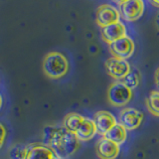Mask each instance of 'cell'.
<instances>
[{
    "mask_svg": "<svg viewBox=\"0 0 159 159\" xmlns=\"http://www.w3.org/2000/svg\"><path fill=\"white\" fill-rule=\"evenodd\" d=\"M63 126L73 132L80 141H89L96 136L98 129L93 119L84 117L82 114L71 112L64 118Z\"/></svg>",
    "mask_w": 159,
    "mask_h": 159,
    "instance_id": "2",
    "label": "cell"
},
{
    "mask_svg": "<svg viewBox=\"0 0 159 159\" xmlns=\"http://www.w3.org/2000/svg\"><path fill=\"white\" fill-rule=\"evenodd\" d=\"M102 40L108 45L117 41L123 37H126V27L120 21L102 28Z\"/></svg>",
    "mask_w": 159,
    "mask_h": 159,
    "instance_id": "12",
    "label": "cell"
},
{
    "mask_svg": "<svg viewBox=\"0 0 159 159\" xmlns=\"http://www.w3.org/2000/svg\"><path fill=\"white\" fill-rule=\"evenodd\" d=\"M155 26L159 30V12L156 14V17H155Z\"/></svg>",
    "mask_w": 159,
    "mask_h": 159,
    "instance_id": "21",
    "label": "cell"
},
{
    "mask_svg": "<svg viewBox=\"0 0 159 159\" xmlns=\"http://www.w3.org/2000/svg\"><path fill=\"white\" fill-rule=\"evenodd\" d=\"M144 114L142 111L133 107L123 108L119 112L118 123H120L127 129V131H131L138 128L143 121Z\"/></svg>",
    "mask_w": 159,
    "mask_h": 159,
    "instance_id": "6",
    "label": "cell"
},
{
    "mask_svg": "<svg viewBox=\"0 0 159 159\" xmlns=\"http://www.w3.org/2000/svg\"><path fill=\"white\" fill-rule=\"evenodd\" d=\"M6 134H7L6 128H5V126L0 122V148L3 146L5 138H6Z\"/></svg>",
    "mask_w": 159,
    "mask_h": 159,
    "instance_id": "18",
    "label": "cell"
},
{
    "mask_svg": "<svg viewBox=\"0 0 159 159\" xmlns=\"http://www.w3.org/2000/svg\"><path fill=\"white\" fill-rule=\"evenodd\" d=\"M104 137L116 142L118 145H121L127 138V129L120 123H117L104 135Z\"/></svg>",
    "mask_w": 159,
    "mask_h": 159,
    "instance_id": "14",
    "label": "cell"
},
{
    "mask_svg": "<svg viewBox=\"0 0 159 159\" xmlns=\"http://www.w3.org/2000/svg\"><path fill=\"white\" fill-rule=\"evenodd\" d=\"M154 81H155V84H156V87L159 89V68L155 71V75H154Z\"/></svg>",
    "mask_w": 159,
    "mask_h": 159,
    "instance_id": "19",
    "label": "cell"
},
{
    "mask_svg": "<svg viewBox=\"0 0 159 159\" xmlns=\"http://www.w3.org/2000/svg\"><path fill=\"white\" fill-rule=\"evenodd\" d=\"M121 82L128 87L130 89H135L140 83V74L136 70H131L129 74H127L125 77L121 80Z\"/></svg>",
    "mask_w": 159,
    "mask_h": 159,
    "instance_id": "16",
    "label": "cell"
},
{
    "mask_svg": "<svg viewBox=\"0 0 159 159\" xmlns=\"http://www.w3.org/2000/svg\"><path fill=\"white\" fill-rule=\"evenodd\" d=\"M94 123L98 129V133L104 136L111 129L118 123L116 116L111 112L107 111H99L94 114Z\"/></svg>",
    "mask_w": 159,
    "mask_h": 159,
    "instance_id": "11",
    "label": "cell"
},
{
    "mask_svg": "<svg viewBox=\"0 0 159 159\" xmlns=\"http://www.w3.org/2000/svg\"><path fill=\"white\" fill-rule=\"evenodd\" d=\"M44 144L48 145L60 159H68L81 147V141L65 126L48 125L43 131Z\"/></svg>",
    "mask_w": 159,
    "mask_h": 159,
    "instance_id": "1",
    "label": "cell"
},
{
    "mask_svg": "<svg viewBox=\"0 0 159 159\" xmlns=\"http://www.w3.org/2000/svg\"><path fill=\"white\" fill-rule=\"evenodd\" d=\"M28 146H24L22 144H15L9 150L10 159H26Z\"/></svg>",
    "mask_w": 159,
    "mask_h": 159,
    "instance_id": "17",
    "label": "cell"
},
{
    "mask_svg": "<svg viewBox=\"0 0 159 159\" xmlns=\"http://www.w3.org/2000/svg\"><path fill=\"white\" fill-rule=\"evenodd\" d=\"M116 2H118L119 4H121V3H123V2H125V1H127V0H116Z\"/></svg>",
    "mask_w": 159,
    "mask_h": 159,
    "instance_id": "22",
    "label": "cell"
},
{
    "mask_svg": "<svg viewBox=\"0 0 159 159\" xmlns=\"http://www.w3.org/2000/svg\"><path fill=\"white\" fill-rule=\"evenodd\" d=\"M96 151L101 159H116L120 152V145L103 136L98 141Z\"/></svg>",
    "mask_w": 159,
    "mask_h": 159,
    "instance_id": "10",
    "label": "cell"
},
{
    "mask_svg": "<svg viewBox=\"0 0 159 159\" xmlns=\"http://www.w3.org/2000/svg\"><path fill=\"white\" fill-rule=\"evenodd\" d=\"M119 20H120V12L112 5L103 4L98 8L97 23L99 27L103 28L111 24L117 23Z\"/></svg>",
    "mask_w": 159,
    "mask_h": 159,
    "instance_id": "9",
    "label": "cell"
},
{
    "mask_svg": "<svg viewBox=\"0 0 159 159\" xmlns=\"http://www.w3.org/2000/svg\"><path fill=\"white\" fill-rule=\"evenodd\" d=\"M135 50V44L129 37H123L109 45V51L112 57L126 60L130 58Z\"/></svg>",
    "mask_w": 159,
    "mask_h": 159,
    "instance_id": "8",
    "label": "cell"
},
{
    "mask_svg": "<svg viewBox=\"0 0 159 159\" xmlns=\"http://www.w3.org/2000/svg\"><path fill=\"white\" fill-rule=\"evenodd\" d=\"M106 71L112 79L116 81H121L129 72L131 71V67L126 60L111 57L107 59L104 63Z\"/></svg>",
    "mask_w": 159,
    "mask_h": 159,
    "instance_id": "5",
    "label": "cell"
},
{
    "mask_svg": "<svg viewBox=\"0 0 159 159\" xmlns=\"http://www.w3.org/2000/svg\"><path fill=\"white\" fill-rule=\"evenodd\" d=\"M146 107L152 116L159 117V91H152L146 98Z\"/></svg>",
    "mask_w": 159,
    "mask_h": 159,
    "instance_id": "15",
    "label": "cell"
},
{
    "mask_svg": "<svg viewBox=\"0 0 159 159\" xmlns=\"http://www.w3.org/2000/svg\"><path fill=\"white\" fill-rule=\"evenodd\" d=\"M1 107H2V97L0 94V109H1Z\"/></svg>",
    "mask_w": 159,
    "mask_h": 159,
    "instance_id": "23",
    "label": "cell"
},
{
    "mask_svg": "<svg viewBox=\"0 0 159 159\" xmlns=\"http://www.w3.org/2000/svg\"><path fill=\"white\" fill-rule=\"evenodd\" d=\"M149 2H150L153 6L159 8V0H149Z\"/></svg>",
    "mask_w": 159,
    "mask_h": 159,
    "instance_id": "20",
    "label": "cell"
},
{
    "mask_svg": "<svg viewBox=\"0 0 159 159\" xmlns=\"http://www.w3.org/2000/svg\"><path fill=\"white\" fill-rule=\"evenodd\" d=\"M42 67L48 78L59 80L67 75L69 71V61L62 53L50 52L45 56Z\"/></svg>",
    "mask_w": 159,
    "mask_h": 159,
    "instance_id": "3",
    "label": "cell"
},
{
    "mask_svg": "<svg viewBox=\"0 0 159 159\" xmlns=\"http://www.w3.org/2000/svg\"><path fill=\"white\" fill-rule=\"evenodd\" d=\"M26 159H60V158L46 144L32 143L28 145Z\"/></svg>",
    "mask_w": 159,
    "mask_h": 159,
    "instance_id": "13",
    "label": "cell"
},
{
    "mask_svg": "<svg viewBox=\"0 0 159 159\" xmlns=\"http://www.w3.org/2000/svg\"><path fill=\"white\" fill-rule=\"evenodd\" d=\"M144 13L143 0H127L120 4V17L127 22L136 21Z\"/></svg>",
    "mask_w": 159,
    "mask_h": 159,
    "instance_id": "7",
    "label": "cell"
},
{
    "mask_svg": "<svg viewBox=\"0 0 159 159\" xmlns=\"http://www.w3.org/2000/svg\"><path fill=\"white\" fill-rule=\"evenodd\" d=\"M107 101L113 107H121L126 106L131 101L133 92L126 87L121 81L112 83L107 89Z\"/></svg>",
    "mask_w": 159,
    "mask_h": 159,
    "instance_id": "4",
    "label": "cell"
}]
</instances>
